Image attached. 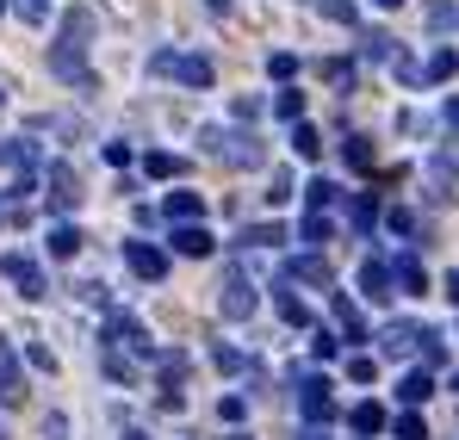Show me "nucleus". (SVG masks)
<instances>
[{
	"mask_svg": "<svg viewBox=\"0 0 459 440\" xmlns=\"http://www.w3.org/2000/svg\"><path fill=\"white\" fill-rule=\"evenodd\" d=\"M87 31H93V13H87V6H69L63 38L50 44V74L69 81V87H87V81H93V74H87Z\"/></svg>",
	"mask_w": 459,
	"mask_h": 440,
	"instance_id": "obj_1",
	"label": "nucleus"
},
{
	"mask_svg": "<svg viewBox=\"0 0 459 440\" xmlns=\"http://www.w3.org/2000/svg\"><path fill=\"white\" fill-rule=\"evenodd\" d=\"M199 149H205L212 161H224V168H255V161H261L255 125H248V131H218V125H205V131H199Z\"/></svg>",
	"mask_w": 459,
	"mask_h": 440,
	"instance_id": "obj_2",
	"label": "nucleus"
},
{
	"mask_svg": "<svg viewBox=\"0 0 459 440\" xmlns=\"http://www.w3.org/2000/svg\"><path fill=\"white\" fill-rule=\"evenodd\" d=\"M218 310H224V323H248V316L261 310V292H255V280H248V267H242V261H230Z\"/></svg>",
	"mask_w": 459,
	"mask_h": 440,
	"instance_id": "obj_3",
	"label": "nucleus"
},
{
	"mask_svg": "<svg viewBox=\"0 0 459 440\" xmlns=\"http://www.w3.org/2000/svg\"><path fill=\"white\" fill-rule=\"evenodd\" d=\"M150 74H174L180 87H212V81H218L212 56H180V50H155V56H150Z\"/></svg>",
	"mask_w": 459,
	"mask_h": 440,
	"instance_id": "obj_4",
	"label": "nucleus"
},
{
	"mask_svg": "<svg viewBox=\"0 0 459 440\" xmlns=\"http://www.w3.org/2000/svg\"><path fill=\"white\" fill-rule=\"evenodd\" d=\"M100 341H106V348H131V354H143V360L161 354V348L150 341V329H143L131 310H112V316H106V329H100Z\"/></svg>",
	"mask_w": 459,
	"mask_h": 440,
	"instance_id": "obj_5",
	"label": "nucleus"
},
{
	"mask_svg": "<svg viewBox=\"0 0 459 440\" xmlns=\"http://www.w3.org/2000/svg\"><path fill=\"white\" fill-rule=\"evenodd\" d=\"M292 391H299V416H305L310 428H323V422L335 416V384H329L323 372H310V378H292Z\"/></svg>",
	"mask_w": 459,
	"mask_h": 440,
	"instance_id": "obj_6",
	"label": "nucleus"
},
{
	"mask_svg": "<svg viewBox=\"0 0 459 440\" xmlns=\"http://www.w3.org/2000/svg\"><path fill=\"white\" fill-rule=\"evenodd\" d=\"M0 280H6L19 298H31V304L50 298V280H44V267H38L31 255H0Z\"/></svg>",
	"mask_w": 459,
	"mask_h": 440,
	"instance_id": "obj_7",
	"label": "nucleus"
},
{
	"mask_svg": "<svg viewBox=\"0 0 459 440\" xmlns=\"http://www.w3.org/2000/svg\"><path fill=\"white\" fill-rule=\"evenodd\" d=\"M44 199H50V211H56V218H69V211L81 205V180H75V168H69V161H50V168H44Z\"/></svg>",
	"mask_w": 459,
	"mask_h": 440,
	"instance_id": "obj_8",
	"label": "nucleus"
},
{
	"mask_svg": "<svg viewBox=\"0 0 459 440\" xmlns=\"http://www.w3.org/2000/svg\"><path fill=\"white\" fill-rule=\"evenodd\" d=\"M168 248H174V255H186V261H205V255H218V236H212L205 223H174Z\"/></svg>",
	"mask_w": 459,
	"mask_h": 440,
	"instance_id": "obj_9",
	"label": "nucleus"
},
{
	"mask_svg": "<svg viewBox=\"0 0 459 440\" xmlns=\"http://www.w3.org/2000/svg\"><path fill=\"white\" fill-rule=\"evenodd\" d=\"M155 367H161V410H180V384H186V354L180 348H168V354H155Z\"/></svg>",
	"mask_w": 459,
	"mask_h": 440,
	"instance_id": "obj_10",
	"label": "nucleus"
},
{
	"mask_svg": "<svg viewBox=\"0 0 459 440\" xmlns=\"http://www.w3.org/2000/svg\"><path fill=\"white\" fill-rule=\"evenodd\" d=\"M125 261L137 280H168V248H155V242H125Z\"/></svg>",
	"mask_w": 459,
	"mask_h": 440,
	"instance_id": "obj_11",
	"label": "nucleus"
},
{
	"mask_svg": "<svg viewBox=\"0 0 459 440\" xmlns=\"http://www.w3.org/2000/svg\"><path fill=\"white\" fill-rule=\"evenodd\" d=\"M0 403H6V410L25 403V367H19L13 341H0Z\"/></svg>",
	"mask_w": 459,
	"mask_h": 440,
	"instance_id": "obj_12",
	"label": "nucleus"
},
{
	"mask_svg": "<svg viewBox=\"0 0 459 440\" xmlns=\"http://www.w3.org/2000/svg\"><path fill=\"white\" fill-rule=\"evenodd\" d=\"M385 267H391V292H397V286H403L410 298H422V292H429V273H422V261H416L410 248H403L397 261H385Z\"/></svg>",
	"mask_w": 459,
	"mask_h": 440,
	"instance_id": "obj_13",
	"label": "nucleus"
},
{
	"mask_svg": "<svg viewBox=\"0 0 459 440\" xmlns=\"http://www.w3.org/2000/svg\"><path fill=\"white\" fill-rule=\"evenodd\" d=\"M429 397H435V372H403V378H397V403H403V410H422V403H429Z\"/></svg>",
	"mask_w": 459,
	"mask_h": 440,
	"instance_id": "obj_14",
	"label": "nucleus"
},
{
	"mask_svg": "<svg viewBox=\"0 0 459 440\" xmlns=\"http://www.w3.org/2000/svg\"><path fill=\"white\" fill-rule=\"evenodd\" d=\"M81 242H87V236H81V229H75L69 218H63V223H50V236H44L50 261H75V255H81Z\"/></svg>",
	"mask_w": 459,
	"mask_h": 440,
	"instance_id": "obj_15",
	"label": "nucleus"
},
{
	"mask_svg": "<svg viewBox=\"0 0 459 440\" xmlns=\"http://www.w3.org/2000/svg\"><path fill=\"white\" fill-rule=\"evenodd\" d=\"M280 242H292L286 223H242V236H236V248H280Z\"/></svg>",
	"mask_w": 459,
	"mask_h": 440,
	"instance_id": "obj_16",
	"label": "nucleus"
},
{
	"mask_svg": "<svg viewBox=\"0 0 459 440\" xmlns=\"http://www.w3.org/2000/svg\"><path fill=\"white\" fill-rule=\"evenodd\" d=\"M335 335H348V348L367 341V316H360V304H348V292H335Z\"/></svg>",
	"mask_w": 459,
	"mask_h": 440,
	"instance_id": "obj_17",
	"label": "nucleus"
},
{
	"mask_svg": "<svg viewBox=\"0 0 459 440\" xmlns=\"http://www.w3.org/2000/svg\"><path fill=\"white\" fill-rule=\"evenodd\" d=\"M429 180H435L441 193H447V186L459 180V143H441L435 155H429Z\"/></svg>",
	"mask_w": 459,
	"mask_h": 440,
	"instance_id": "obj_18",
	"label": "nucleus"
},
{
	"mask_svg": "<svg viewBox=\"0 0 459 440\" xmlns=\"http://www.w3.org/2000/svg\"><path fill=\"white\" fill-rule=\"evenodd\" d=\"M342 155H348V168H354V174H373V168H379L373 137H360V131H348V137H342Z\"/></svg>",
	"mask_w": 459,
	"mask_h": 440,
	"instance_id": "obj_19",
	"label": "nucleus"
},
{
	"mask_svg": "<svg viewBox=\"0 0 459 440\" xmlns=\"http://www.w3.org/2000/svg\"><path fill=\"white\" fill-rule=\"evenodd\" d=\"M286 286H329V267L316 255H299V261H286Z\"/></svg>",
	"mask_w": 459,
	"mask_h": 440,
	"instance_id": "obj_20",
	"label": "nucleus"
},
{
	"mask_svg": "<svg viewBox=\"0 0 459 440\" xmlns=\"http://www.w3.org/2000/svg\"><path fill=\"white\" fill-rule=\"evenodd\" d=\"M348 428H354L360 440H373L385 428V403H373V397H367V403H354V410H348Z\"/></svg>",
	"mask_w": 459,
	"mask_h": 440,
	"instance_id": "obj_21",
	"label": "nucleus"
},
{
	"mask_svg": "<svg viewBox=\"0 0 459 440\" xmlns=\"http://www.w3.org/2000/svg\"><path fill=\"white\" fill-rule=\"evenodd\" d=\"M416 341H422V323H391V329L379 335V348L391 354V360H397V354H410Z\"/></svg>",
	"mask_w": 459,
	"mask_h": 440,
	"instance_id": "obj_22",
	"label": "nucleus"
},
{
	"mask_svg": "<svg viewBox=\"0 0 459 440\" xmlns=\"http://www.w3.org/2000/svg\"><path fill=\"white\" fill-rule=\"evenodd\" d=\"M360 292L373 298V304L397 298V292H391V267H385V261H367V267H360Z\"/></svg>",
	"mask_w": 459,
	"mask_h": 440,
	"instance_id": "obj_23",
	"label": "nucleus"
},
{
	"mask_svg": "<svg viewBox=\"0 0 459 440\" xmlns=\"http://www.w3.org/2000/svg\"><path fill=\"white\" fill-rule=\"evenodd\" d=\"M373 223H379V193H354V205H348V229L367 236Z\"/></svg>",
	"mask_w": 459,
	"mask_h": 440,
	"instance_id": "obj_24",
	"label": "nucleus"
},
{
	"mask_svg": "<svg viewBox=\"0 0 459 440\" xmlns=\"http://www.w3.org/2000/svg\"><path fill=\"white\" fill-rule=\"evenodd\" d=\"M100 372H106L112 384H137V378H143V372L131 367V360H125L118 348H106V341H100Z\"/></svg>",
	"mask_w": 459,
	"mask_h": 440,
	"instance_id": "obj_25",
	"label": "nucleus"
},
{
	"mask_svg": "<svg viewBox=\"0 0 459 440\" xmlns=\"http://www.w3.org/2000/svg\"><path fill=\"white\" fill-rule=\"evenodd\" d=\"M143 174H150V180H180V174H186V161H180V155H168V149H150V155H143Z\"/></svg>",
	"mask_w": 459,
	"mask_h": 440,
	"instance_id": "obj_26",
	"label": "nucleus"
},
{
	"mask_svg": "<svg viewBox=\"0 0 459 440\" xmlns=\"http://www.w3.org/2000/svg\"><path fill=\"white\" fill-rule=\"evenodd\" d=\"M273 304H280V316H286L292 329H310V304L292 292V286H280V292H273Z\"/></svg>",
	"mask_w": 459,
	"mask_h": 440,
	"instance_id": "obj_27",
	"label": "nucleus"
},
{
	"mask_svg": "<svg viewBox=\"0 0 459 440\" xmlns=\"http://www.w3.org/2000/svg\"><path fill=\"white\" fill-rule=\"evenodd\" d=\"M335 199H342V186H335V180H323V174H316V180L305 186V205H310V218H323V211H329Z\"/></svg>",
	"mask_w": 459,
	"mask_h": 440,
	"instance_id": "obj_28",
	"label": "nucleus"
},
{
	"mask_svg": "<svg viewBox=\"0 0 459 440\" xmlns=\"http://www.w3.org/2000/svg\"><path fill=\"white\" fill-rule=\"evenodd\" d=\"M168 218H174V223H205L199 193H168Z\"/></svg>",
	"mask_w": 459,
	"mask_h": 440,
	"instance_id": "obj_29",
	"label": "nucleus"
},
{
	"mask_svg": "<svg viewBox=\"0 0 459 440\" xmlns=\"http://www.w3.org/2000/svg\"><path fill=\"white\" fill-rule=\"evenodd\" d=\"M0 155H6L19 174H31V168H38V149H31V137H13V143H0Z\"/></svg>",
	"mask_w": 459,
	"mask_h": 440,
	"instance_id": "obj_30",
	"label": "nucleus"
},
{
	"mask_svg": "<svg viewBox=\"0 0 459 440\" xmlns=\"http://www.w3.org/2000/svg\"><path fill=\"white\" fill-rule=\"evenodd\" d=\"M385 428H391L397 440H429V428H422V416H416V410H403V416H385Z\"/></svg>",
	"mask_w": 459,
	"mask_h": 440,
	"instance_id": "obj_31",
	"label": "nucleus"
},
{
	"mask_svg": "<svg viewBox=\"0 0 459 440\" xmlns=\"http://www.w3.org/2000/svg\"><path fill=\"white\" fill-rule=\"evenodd\" d=\"M292 149H299L305 161H316V155H323V137H316V125H305V118H299V125H292Z\"/></svg>",
	"mask_w": 459,
	"mask_h": 440,
	"instance_id": "obj_32",
	"label": "nucleus"
},
{
	"mask_svg": "<svg viewBox=\"0 0 459 440\" xmlns=\"http://www.w3.org/2000/svg\"><path fill=\"white\" fill-rule=\"evenodd\" d=\"M329 236H335V223H329V218H305V223H299V242H305V248H323Z\"/></svg>",
	"mask_w": 459,
	"mask_h": 440,
	"instance_id": "obj_33",
	"label": "nucleus"
},
{
	"mask_svg": "<svg viewBox=\"0 0 459 440\" xmlns=\"http://www.w3.org/2000/svg\"><path fill=\"white\" fill-rule=\"evenodd\" d=\"M273 112H280L286 125H299V118H305V93H299V87H286V93L273 99Z\"/></svg>",
	"mask_w": 459,
	"mask_h": 440,
	"instance_id": "obj_34",
	"label": "nucleus"
},
{
	"mask_svg": "<svg viewBox=\"0 0 459 440\" xmlns=\"http://www.w3.org/2000/svg\"><path fill=\"white\" fill-rule=\"evenodd\" d=\"M310 354H316V360H335V354H342V335H335V329H316V335H310Z\"/></svg>",
	"mask_w": 459,
	"mask_h": 440,
	"instance_id": "obj_35",
	"label": "nucleus"
},
{
	"mask_svg": "<svg viewBox=\"0 0 459 440\" xmlns=\"http://www.w3.org/2000/svg\"><path fill=\"white\" fill-rule=\"evenodd\" d=\"M379 218H385V229H391V236H410V229H416V218H410L403 205H379Z\"/></svg>",
	"mask_w": 459,
	"mask_h": 440,
	"instance_id": "obj_36",
	"label": "nucleus"
},
{
	"mask_svg": "<svg viewBox=\"0 0 459 440\" xmlns=\"http://www.w3.org/2000/svg\"><path fill=\"white\" fill-rule=\"evenodd\" d=\"M454 74H459V56H454V50H435V63H429L422 81H454Z\"/></svg>",
	"mask_w": 459,
	"mask_h": 440,
	"instance_id": "obj_37",
	"label": "nucleus"
},
{
	"mask_svg": "<svg viewBox=\"0 0 459 440\" xmlns=\"http://www.w3.org/2000/svg\"><path fill=\"white\" fill-rule=\"evenodd\" d=\"M212 367L224 372V378H236V372L248 367V360H242V348H212Z\"/></svg>",
	"mask_w": 459,
	"mask_h": 440,
	"instance_id": "obj_38",
	"label": "nucleus"
},
{
	"mask_svg": "<svg viewBox=\"0 0 459 440\" xmlns=\"http://www.w3.org/2000/svg\"><path fill=\"white\" fill-rule=\"evenodd\" d=\"M429 25H435V31H454V25H459V6H454V0H435V6H429Z\"/></svg>",
	"mask_w": 459,
	"mask_h": 440,
	"instance_id": "obj_39",
	"label": "nucleus"
},
{
	"mask_svg": "<svg viewBox=\"0 0 459 440\" xmlns=\"http://www.w3.org/2000/svg\"><path fill=\"white\" fill-rule=\"evenodd\" d=\"M267 74H273V81H292V74H299V56H292V50H273V56H267Z\"/></svg>",
	"mask_w": 459,
	"mask_h": 440,
	"instance_id": "obj_40",
	"label": "nucleus"
},
{
	"mask_svg": "<svg viewBox=\"0 0 459 440\" xmlns=\"http://www.w3.org/2000/svg\"><path fill=\"white\" fill-rule=\"evenodd\" d=\"M373 372H379L373 354H348V378H354V384H373Z\"/></svg>",
	"mask_w": 459,
	"mask_h": 440,
	"instance_id": "obj_41",
	"label": "nucleus"
},
{
	"mask_svg": "<svg viewBox=\"0 0 459 440\" xmlns=\"http://www.w3.org/2000/svg\"><path fill=\"white\" fill-rule=\"evenodd\" d=\"M323 6V19H335V25H354L360 13H354V0H316Z\"/></svg>",
	"mask_w": 459,
	"mask_h": 440,
	"instance_id": "obj_42",
	"label": "nucleus"
},
{
	"mask_svg": "<svg viewBox=\"0 0 459 440\" xmlns=\"http://www.w3.org/2000/svg\"><path fill=\"white\" fill-rule=\"evenodd\" d=\"M360 50H367L373 63H385V56H391V38H385V31H367V38H360Z\"/></svg>",
	"mask_w": 459,
	"mask_h": 440,
	"instance_id": "obj_43",
	"label": "nucleus"
},
{
	"mask_svg": "<svg viewBox=\"0 0 459 440\" xmlns=\"http://www.w3.org/2000/svg\"><path fill=\"white\" fill-rule=\"evenodd\" d=\"M25 360H31V367H38V372H56V354H50L44 341H31V348H25Z\"/></svg>",
	"mask_w": 459,
	"mask_h": 440,
	"instance_id": "obj_44",
	"label": "nucleus"
},
{
	"mask_svg": "<svg viewBox=\"0 0 459 440\" xmlns=\"http://www.w3.org/2000/svg\"><path fill=\"white\" fill-rule=\"evenodd\" d=\"M323 81H354V63H342V56H329V63H323Z\"/></svg>",
	"mask_w": 459,
	"mask_h": 440,
	"instance_id": "obj_45",
	"label": "nucleus"
},
{
	"mask_svg": "<svg viewBox=\"0 0 459 440\" xmlns=\"http://www.w3.org/2000/svg\"><path fill=\"white\" fill-rule=\"evenodd\" d=\"M19 19H31V25H44V19H50V0H19Z\"/></svg>",
	"mask_w": 459,
	"mask_h": 440,
	"instance_id": "obj_46",
	"label": "nucleus"
},
{
	"mask_svg": "<svg viewBox=\"0 0 459 440\" xmlns=\"http://www.w3.org/2000/svg\"><path fill=\"white\" fill-rule=\"evenodd\" d=\"M218 416H224V422H242V416H248V403H242V397H236V391H230L224 403H218Z\"/></svg>",
	"mask_w": 459,
	"mask_h": 440,
	"instance_id": "obj_47",
	"label": "nucleus"
},
{
	"mask_svg": "<svg viewBox=\"0 0 459 440\" xmlns=\"http://www.w3.org/2000/svg\"><path fill=\"white\" fill-rule=\"evenodd\" d=\"M236 118H242V125H255V118H261V99H248V93H242V99H236Z\"/></svg>",
	"mask_w": 459,
	"mask_h": 440,
	"instance_id": "obj_48",
	"label": "nucleus"
},
{
	"mask_svg": "<svg viewBox=\"0 0 459 440\" xmlns=\"http://www.w3.org/2000/svg\"><path fill=\"white\" fill-rule=\"evenodd\" d=\"M267 199L280 205V199H292V174H273V186H267Z\"/></svg>",
	"mask_w": 459,
	"mask_h": 440,
	"instance_id": "obj_49",
	"label": "nucleus"
},
{
	"mask_svg": "<svg viewBox=\"0 0 459 440\" xmlns=\"http://www.w3.org/2000/svg\"><path fill=\"white\" fill-rule=\"evenodd\" d=\"M106 161L112 168H131V143H106Z\"/></svg>",
	"mask_w": 459,
	"mask_h": 440,
	"instance_id": "obj_50",
	"label": "nucleus"
},
{
	"mask_svg": "<svg viewBox=\"0 0 459 440\" xmlns=\"http://www.w3.org/2000/svg\"><path fill=\"white\" fill-rule=\"evenodd\" d=\"M44 440H69V416H50L44 422Z\"/></svg>",
	"mask_w": 459,
	"mask_h": 440,
	"instance_id": "obj_51",
	"label": "nucleus"
},
{
	"mask_svg": "<svg viewBox=\"0 0 459 440\" xmlns=\"http://www.w3.org/2000/svg\"><path fill=\"white\" fill-rule=\"evenodd\" d=\"M441 118L454 125V137H459V93H454V99H447V106H441Z\"/></svg>",
	"mask_w": 459,
	"mask_h": 440,
	"instance_id": "obj_52",
	"label": "nucleus"
},
{
	"mask_svg": "<svg viewBox=\"0 0 459 440\" xmlns=\"http://www.w3.org/2000/svg\"><path fill=\"white\" fill-rule=\"evenodd\" d=\"M441 292H447V304H459V273H447V286H441Z\"/></svg>",
	"mask_w": 459,
	"mask_h": 440,
	"instance_id": "obj_53",
	"label": "nucleus"
},
{
	"mask_svg": "<svg viewBox=\"0 0 459 440\" xmlns=\"http://www.w3.org/2000/svg\"><path fill=\"white\" fill-rule=\"evenodd\" d=\"M125 440H150V435H143V428H125Z\"/></svg>",
	"mask_w": 459,
	"mask_h": 440,
	"instance_id": "obj_54",
	"label": "nucleus"
},
{
	"mask_svg": "<svg viewBox=\"0 0 459 440\" xmlns=\"http://www.w3.org/2000/svg\"><path fill=\"white\" fill-rule=\"evenodd\" d=\"M6 218H13V205H6V199H0V223H6Z\"/></svg>",
	"mask_w": 459,
	"mask_h": 440,
	"instance_id": "obj_55",
	"label": "nucleus"
},
{
	"mask_svg": "<svg viewBox=\"0 0 459 440\" xmlns=\"http://www.w3.org/2000/svg\"><path fill=\"white\" fill-rule=\"evenodd\" d=\"M373 6H403V0H373Z\"/></svg>",
	"mask_w": 459,
	"mask_h": 440,
	"instance_id": "obj_56",
	"label": "nucleus"
},
{
	"mask_svg": "<svg viewBox=\"0 0 459 440\" xmlns=\"http://www.w3.org/2000/svg\"><path fill=\"white\" fill-rule=\"evenodd\" d=\"M0 106H6V81H0Z\"/></svg>",
	"mask_w": 459,
	"mask_h": 440,
	"instance_id": "obj_57",
	"label": "nucleus"
},
{
	"mask_svg": "<svg viewBox=\"0 0 459 440\" xmlns=\"http://www.w3.org/2000/svg\"><path fill=\"white\" fill-rule=\"evenodd\" d=\"M447 384H454V391H459V372H454V378H447Z\"/></svg>",
	"mask_w": 459,
	"mask_h": 440,
	"instance_id": "obj_58",
	"label": "nucleus"
},
{
	"mask_svg": "<svg viewBox=\"0 0 459 440\" xmlns=\"http://www.w3.org/2000/svg\"><path fill=\"white\" fill-rule=\"evenodd\" d=\"M0 440H6V435H0Z\"/></svg>",
	"mask_w": 459,
	"mask_h": 440,
	"instance_id": "obj_59",
	"label": "nucleus"
}]
</instances>
